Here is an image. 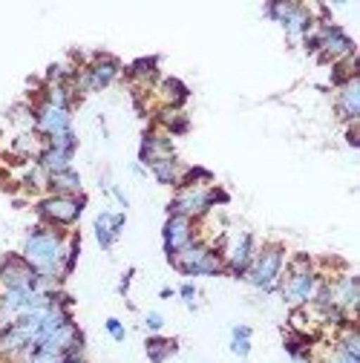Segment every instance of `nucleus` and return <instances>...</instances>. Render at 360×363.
Masks as SVG:
<instances>
[{"mask_svg":"<svg viewBox=\"0 0 360 363\" xmlns=\"http://www.w3.org/2000/svg\"><path fill=\"white\" fill-rule=\"evenodd\" d=\"M26 260L38 268L41 274H55L58 262H61V239L46 231H35L26 239Z\"/></svg>","mask_w":360,"mask_h":363,"instance_id":"f257e3e1","label":"nucleus"},{"mask_svg":"<svg viewBox=\"0 0 360 363\" xmlns=\"http://www.w3.org/2000/svg\"><path fill=\"white\" fill-rule=\"evenodd\" d=\"M179 268L188 271V274H217L219 271V260L214 254H207L205 248H185V254L179 257Z\"/></svg>","mask_w":360,"mask_h":363,"instance_id":"f03ea898","label":"nucleus"},{"mask_svg":"<svg viewBox=\"0 0 360 363\" xmlns=\"http://www.w3.org/2000/svg\"><path fill=\"white\" fill-rule=\"evenodd\" d=\"M0 274H4V283L9 286V291H35V271L20 260H9Z\"/></svg>","mask_w":360,"mask_h":363,"instance_id":"7ed1b4c3","label":"nucleus"},{"mask_svg":"<svg viewBox=\"0 0 360 363\" xmlns=\"http://www.w3.org/2000/svg\"><path fill=\"white\" fill-rule=\"evenodd\" d=\"M280 260H283V254H280L277 248L265 251V254L257 260L254 271H251V283L259 286V288H268V286H271L274 277H277V271H280Z\"/></svg>","mask_w":360,"mask_h":363,"instance_id":"20e7f679","label":"nucleus"},{"mask_svg":"<svg viewBox=\"0 0 360 363\" xmlns=\"http://www.w3.org/2000/svg\"><path fill=\"white\" fill-rule=\"evenodd\" d=\"M38 125H41V130H46L52 139L72 133V130H70V115H67L64 107H52V104L44 107L41 115H38Z\"/></svg>","mask_w":360,"mask_h":363,"instance_id":"39448f33","label":"nucleus"},{"mask_svg":"<svg viewBox=\"0 0 360 363\" xmlns=\"http://www.w3.org/2000/svg\"><path fill=\"white\" fill-rule=\"evenodd\" d=\"M41 214L49 219H58V222H72L81 214V202H75L70 196H55L41 205Z\"/></svg>","mask_w":360,"mask_h":363,"instance_id":"423d86ee","label":"nucleus"},{"mask_svg":"<svg viewBox=\"0 0 360 363\" xmlns=\"http://www.w3.org/2000/svg\"><path fill=\"white\" fill-rule=\"evenodd\" d=\"M165 242H167V251L170 254H179L191 246V228H188V219L185 217H173L165 228Z\"/></svg>","mask_w":360,"mask_h":363,"instance_id":"0eeeda50","label":"nucleus"},{"mask_svg":"<svg viewBox=\"0 0 360 363\" xmlns=\"http://www.w3.org/2000/svg\"><path fill=\"white\" fill-rule=\"evenodd\" d=\"M211 205V193L207 191H188L173 202V214L179 217H191V214H202V210Z\"/></svg>","mask_w":360,"mask_h":363,"instance_id":"6e6552de","label":"nucleus"},{"mask_svg":"<svg viewBox=\"0 0 360 363\" xmlns=\"http://www.w3.org/2000/svg\"><path fill=\"white\" fill-rule=\"evenodd\" d=\"M271 15L280 18V23L288 29V32H306L309 29V15L303 9H297V6H271Z\"/></svg>","mask_w":360,"mask_h":363,"instance_id":"1a4fd4ad","label":"nucleus"},{"mask_svg":"<svg viewBox=\"0 0 360 363\" xmlns=\"http://www.w3.org/2000/svg\"><path fill=\"white\" fill-rule=\"evenodd\" d=\"M122 225H124V217H122V214H101V217L96 219V234H98V242H101L104 248L112 246V239L118 236Z\"/></svg>","mask_w":360,"mask_h":363,"instance_id":"9d476101","label":"nucleus"},{"mask_svg":"<svg viewBox=\"0 0 360 363\" xmlns=\"http://www.w3.org/2000/svg\"><path fill=\"white\" fill-rule=\"evenodd\" d=\"M311 286H314L311 274H294V277L285 283L283 294H285V300H291V302H300V300H306V297L311 294Z\"/></svg>","mask_w":360,"mask_h":363,"instance_id":"9b49d317","label":"nucleus"},{"mask_svg":"<svg viewBox=\"0 0 360 363\" xmlns=\"http://www.w3.org/2000/svg\"><path fill=\"white\" fill-rule=\"evenodd\" d=\"M112 75H115V64H112V60H101L98 67L89 70V81L86 84L93 89H101V87H107L112 81Z\"/></svg>","mask_w":360,"mask_h":363,"instance_id":"f8f14e48","label":"nucleus"},{"mask_svg":"<svg viewBox=\"0 0 360 363\" xmlns=\"http://www.w3.org/2000/svg\"><path fill=\"white\" fill-rule=\"evenodd\" d=\"M248 260H251V236H243L239 239V246H236V251H233V257H231V268L236 271V274H243Z\"/></svg>","mask_w":360,"mask_h":363,"instance_id":"ddd939ff","label":"nucleus"},{"mask_svg":"<svg viewBox=\"0 0 360 363\" xmlns=\"http://www.w3.org/2000/svg\"><path fill=\"white\" fill-rule=\"evenodd\" d=\"M340 107H343V113L346 115H357V110H360V104H357V81H349V87L343 89V96H340Z\"/></svg>","mask_w":360,"mask_h":363,"instance_id":"4468645a","label":"nucleus"},{"mask_svg":"<svg viewBox=\"0 0 360 363\" xmlns=\"http://www.w3.org/2000/svg\"><path fill=\"white\" fill-rule=\"evenodd\" d=\"M52 185L58 188V191H78V176L67 167V170H61V173H52Z\"/></svg>","mask_w":360,"mask_h":363,"instance_id":"2eb2a0df","label":"nucleus"},{"mask_svg":"<svg viewBox=\"0 0 360 363\" xmlns=\"http://www.w3.org/2000/svg\"><path fill=\"white\" fill-rule=\"evenodd\" d=\"M248 338H251V329H248V326H236V329H233V352H236L239 357L248 355Z\"/></svg>","mask_w":360,"mask_h":363,"instance_id":"dca6fc26","label":"nucleus"},{"mask_svg":"<svg viewBox=\"0 0 360 363\" xmlns=\"http://www.w3.org/2000/svg\"><path fill=\"white\" fill-rule=\"evenodd\" d=\"M153 173L159 176V182H176V165L170 159H153Z\"/></svg>","mask_w":360,"mask_h":363,"instance_id":"f3484780","label":"nucleus"},{"mask_svg":"<svg viewBox=\"0 0 360 363\" xmlns=\"http://www.w3.org/2000/svg\"><path fill=\"white\" fill-rule=\"evenodd\" d=\"M147 352H150V357H153V363H162L167 357V352H173V343H167V340H150L147 343Z\"/></svg>","mask_w":360,"mask_h":363,"instance_id":"a211bd4d","label":"nucleus"},{"mask_svg":"<svg viewBox=\"0 0 360 363\" xmlns=\"http://www.w3.org/2000/svg\"><path fill=\"white\" fill-rule=\"evenodd\" d=\"M58 357H61V355L46 352V349H35L32 352V360H29V363H58Z\"/></svg>","mask_w":360,"mask_h":363,"instance_id":"6ab92c4d","label":"nucleus"},{"mask_svg":"<svg viewBox=\"0 0 360 363\" xmlns=\"http://www.w3.org/2000/svg\"><path fill=\"white\" fill-rule=\"evenodd\" d=\"M107 329H110V335H112L115 340L124 338V329H122V323H118V320H107Z\"/></svg>","mask_w":360,"mask_h":363,"instance_id":"aec40b11","label":"nucleus"},{"mask_svg":"<svg viewBox=\"0 0 360 363\" xmlns=\"http://www.w3.org/2000/svg\"><path fill=\"white\" fill-rule=\"evenodd\" d=\"M147 326L150 329H162V314H147Z\"/></svg>","mask_w":360,"mask_h":363,"instance_id":"412c9836","label":"nucleus"},{"mask_svg":"<svg viewBox=\"0 0 360 363\" xmlns=\"http://www.w3.org/2000/svg\"><path fill=\"white\" fill-rule=\"evenodd\" d=\"M335 363H357V357H352V355H346V352H340V355L335 357Z\"/></svg>","mask_w":360,"mask_h":363,"instance_id":"4be33fe9","label":"nucleus"}]
</instances>
